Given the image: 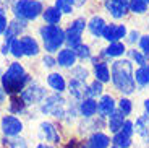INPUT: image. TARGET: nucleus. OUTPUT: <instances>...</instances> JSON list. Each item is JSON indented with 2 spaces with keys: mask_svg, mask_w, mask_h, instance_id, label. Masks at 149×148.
<instances>
[{
  "mask_svg": "<svg viewBox=\"0 0 149 148\" xmlns=\"http://www.w3.org/2000/svg\"><path fill=\"white\" fill-rule=\"evenodd\" d=\"M110 80L117 91L123 93V94H133L136 91L133 62L128 59H117L112 63Z\"/></svg>",
  "mask_w": 149,
  "mask_h": 148,
  "instance_id": "1",
  "label": "nucleus"
},
{
  "mask_svg": "<svg viewBox=\"0 0 149 148\" xmlns=\"http://www.w3.org/2000/svg\"><path fill=\"white\" fill-rule=\"evenodd\" d=\"M0 82H2V88H3L5 94L13 96V94H21V91L31 82V78L19 62H11L7 72L0 77Z\"/></svg>",
  "mask_w": 149,
  "mask_h": 148,
  "instance_id": "2",
  "label": "nucleus"
},
{
  "mask_svg": "<svg viewBox=\"0 0 149 148\" xmlns=\"http://www.w3.org/2000/svg\"><path fill=\"white\" fill-rule=\"evenodd\" d=\"M39 34L42 37L44 47L47 54L58 52L60 47L65 44V31L58 25H45L39 30Z\"/></svg>",
  "mask_w": 149,
  "mask_h": 148,
  "instance_id": "3",
  "label": "nucleus"
},
{
  "mask_svg": "<svg viewBox=\"0 0 149 148\" xmlns=\"http://www.w3.org/2000/svg\"><path fill=\"white\" fill-rule=\"evenodd\" d=\"M11 11L16 20L31 21L42 15L44 7L39 0H15L11 4Z\"/></svg>",
  "mask_w": 149,
  "mask_h": 148,
  "instance_id": "4",
  "label": "nucleus"
},
{
  "mask_svg": "<svg viewBox=\"0 0 149 148\" xmlns=\"http://www.w3.org/2000/svg\"><path fill=\"white\" fill-rule=\"evenodd\" d=\"M67 107H68V103L65 101V98L62 96V94L54 93V94L47 96L42 101L39 109H41V112L45 116H52V117H55V119L65 121V117H67Z\"/></svg>",
  "mask_w": 149,
  "mask_h": 148,
  "instance_id": "5",
  "label": "nucleus"
},
{
  "mask_svg": "<svg viewBox=\"0 0 149 148\" xmlns=\"http://www.w3.org/2000/svg\"><path fill=\"white\" fill-rule=\"evenodd\" d=\"M0 130L3 133V137L7 138H15V137H19L21 132L24 130V124L19 117L13 114H5L2 116L0 119Z\"/></svg>",
  "mask_w": 149,
  "mask_h": 148,
  "instance_id": "6",
  "label": "nucleus"
},
{
  "mask_svg": "<svg viewBox=\"0 0 149 148\" xmlns=\"http://www.w3.org/2000/svg\"><path fill=\"white\" fill-rule=\"evenodd\" d=\"M19 96L23 98V101L26 103V106H33V104H41L42 101L47 98V93L42 88L39 83L36 82H29L28 86L21 91Z\"/></svg>",
  "mask_w": 149,
  "mask_h": 148,
  "instance_id": "7",
  "label": "nucleus"
},
{
  "mask_svg": "<svg viewBox=\"0 0 149 148\" xmlns=\"http://www.w3.org/2000/svg\"><path fill=\"white\" fill-rule=\"evenodd\" d=\"M39 138L45 143L54 145V147L62 143V135L58 132V127L50 121H42L39 124Z\"/></svg>",
  "mask_w": 149,
  "mask_h": 148,
  "instance_id": "8",
  "label": "nucleus"
},
{
  "mask_svg": "<svg viewBox=\"0 0 149 148\" xmlns=\"http://www.w3.org/2000/svg\"><path fill=\"white\" fill-rule=\"evenodd\" d=\"M105 10L107 13L115 20L125 18L130 11V0H107L105 2Z\"/></svg>",
  "mask_w": 149,
  "mask_h": 148,
  "instance_id": "9",
  "label": "nucleus"
},
{
  "mask_svg": "<svg viewBox=\"0 0 149 148\" xmlns=\"http://www.w3.org/2000/svg\"><path fill=\"white\" fill-rule=\"evenodd\" d=\"M128 30L125 25H118V23H110L105 26L104 33H102V39H105L107 42H118L123 37H127Z\"/></svg>",
  "mask_w": 149,
  "mask_h": 148,
  "instance_id": "10",
  "label": "nucleus"
},
{
  "mask_svg": "<svg viewBox=\"0 0 149 148\" xmlns=\"http://www.w3.org/2000/svg\"><path fill=\"white\" fill-rule=\"evenodd\" d=\"M86 145L89 148H110L112 147V137L105 132H93L86 138Z\"/></svg>",
  "mask_w": 149,
  "mask_h": 148,
  "instance_id": "11",
  "label": "nucleus"
},
{
  "mask_svg": "<svg viewBox=\"0 0 149 148\" xmlns=\"http://www.w3.org/2000/svg\"><path fill=\"white\" fill-rule=\"evenodd\" d=\"M117 111V101L112 94H102L101 99L97 101V114L101 117L107 119L112 112Z\"/></svg>",
  "mask_w": 149,
  "mask_h": 148,
  "instance_id": "12",
  "label": "nucleus"
},
{
  "mask_svg": "<svg viewBox=\"0 0 149 148\" xmlns=\"http://www.w3.org/2000/svg\"><path fill=\"white\" fill-rule=\"evenodd\" d=\"M134 133L148 147L149 145V116L148 114H141L136 117V121H134Z\"/></svg>",
  "mask_w": 149,
  "mask_h": 148,
  "instance_id": "13",
  "label": "nucleus"
},
{
  "mask_svg": "<svg viewBox=\"0 0 149 148\" xmlns=\"http://www.w3.org/2000/svg\"><path fill=\"white\" fill-rule=\"evenodd\" d=\"M78 111L83 119H93L97 114V101L93 98H84L78 103Z\"/></svg>",
  "mask_w": 149,
  "mask_h": 148,
  "instance_id": "14",
  "label": "nucleus"
},
{
  "mask_svg": "<svg viewBox=\"0 0 149 148\" xmlns=\"http://www.w3.org/2000/svg\"><path fill=\"white\" fill-rule=\"evenodd\" d=\"M24 26H26V21H23V20H13L11 23H8V28L7 31H5V44H10L13 39H16V37H19V34L23 33V30H24Z\"/></svg>",
  "mask_w": 149,
  "mask_h": 148,
  "instance_id": "15",
  "label": "nucleus"
},
{
  "mask_svg": "<svg viewBox=\"0 0 149 148\" xmlns=\"http://www.w3.org/2000/svg\"><path fill=\"white\" fill-rule=\"evenodd\" d=\"M76 52L70 47H65V49H60L58 51V56H57V65L63 67V68H71L74 67L76 63Z\"/></svg>",
  "mask_w": 149,
  "mask_h": 148,
  "instance_id": "16",
  "label": "nucleus"
},
{
  "mask_svg": "<svg viewBox=\"0 0 149 148\" xmlns=\"http://www.w3.org/2000/svg\"><path fill=\"white\" fill-rule=\"evenodd\" d=\"M68 91H70V96L73 99L83 101L86 98V91H88V85L81 80H76V78H71L70 83H68Z\"/></svg>",
  "mask_w": 149,
  "mask_h": 148,
  "instance_id": "17",
  "label": "nucleus"
},
{
  "mask_svg": "<svg viewBox=\"0 0 149 148\" xmlns=\"http://www.w3.org/2000/svg\"><path fill=\"white\" fill-rule=\"evenodd\" d=\"M125 121H127V117H125L118 109H117L115 112H112V114L107 117V129H109V132H110L112 135L117 133V132H120L122 127H123V124H125Z\"/></svg>",
  "mask_w": 149,
  "mask_h": 148,
  "instance_id": "18",
  "label": "nucleus"
},
{
  "mask_svg": "<svg viewBox=\"0 0 149 148\" xmlns=\"http://www.w3.org/2000/svg\"><path fill=\"white\" fill-rule=\"evenodd\" d=\"M105 26H107V23H105V20L102 18V16L94 15V16H91V20L88 21V31H89L94 37H102V33H104Z\"/></svg>",
  "mask_w": 149,
  "mask_h": 148,
  "instance_id": "19",
  "label": "nucleus"
},
{
  "mask_svg": "<svg viewBox=\"0 0 149 148\" xmlns=\"http://www.w3.org/2000/svg\"><path fill=\"white\" fill-rule=\"evenodd\" d=\"M47 83L57 94H62L65 91V88H67V82H65L63 75L57 73V72H52V73L47 75Z\"/></svg>",
  "mask_w": 149,
  "mask_h": 148,
  "instance_id": "20",
  "label": "nucleus"
},
{
  "mask_svg": "<svg viewBox=\"0 0 149 148\" xmlns=\"http://www.w3.org/2000/svg\"><path fill=\"white\" fill-rule=\"evenodd\" d=\"M21 46H23V52L28 57H34L39 54V44L33 36H23L21 37Z\"/></svg>",
  "mask_w": 149,
  "mask_h": 148,
  "instance_id": "21",
  "label": "nucleus"
},
{
  "mask_svg": "<svg viewBox=\"0 0 149 148\" xmlns=\"http://www.w3.org/2000/svg\"><path fill=\"white\" fill-rule=\"evenodd\" d=\"M26 111V103L23 101V98L19 94H13L10 96V103H8V114L19 116Z\"/></svg>",
  "mask_w": 149,
  "mask_h": 148,
  "instance_id": "22",
  "label": "nucleus"
},
{
  "mask_svg": "<svg viewBox=\"0 0 149 148\" xmlns=\"http://www.w3.org/2000/svg\"><path fill=\"white\" fill-rule=\"evenodd\" d=\"M125 52H127L125 44H123L122 41H118V42H109V46L104 49L102 54L107 56V57H112V59H120Z\"/></svg>",
  "mask_w": 149,
  "mask_h": 148,
  "instance_id": "23",
  "label": "nucleus"
},
{
  "mask_svg": "<svg viewBox=\"0 0 149 148\" xmlns=\"http://www.w3.org/2000/svg\"><path fill=\"white\" fill-rule=\"evenodd\" d=\"M94 77L97 82L107 83L110 82V68L105 62H96L94 63Z\"/></svg>",
  "mask_w": 149,
  "mask_h": 148,
  "instance_id": "24",
  "label": "nucleus"
},
{
  "mask_svg": "<svg viewBox=\"0 0 149 148\" xmlns=\"http://www.w3.org/2000/svg\"><path fill=\"white\" fill-rule=\"evenodd\" d=\"M112 145L118 148H131L133 147V137H130V135H127L120 130V132L112 135Z\"/></svg>",
  "mask_w": 149,
  "mask_h": 148,
  "instance_id": "25",
  "label": "nucleus"
},
{
  "mask_svg": "<svg viewBox=\"0 0 149 148\" xmlns=\"http://www.w3.org/2000/svg\"><path fill=\"white\" fill-rule=\"evenodd\" d=\"M42 18L47 25H58L60 20H62V13L55 7H47L42 11Z\"/></svg>",
  "mask_w": 149,
  "mask_h": 148,
  "instance_id": "26",
  "label": "nucleus"
},
{
  "mask_svg": "<svg viewBox=\"0 0 149 148\" xmlns=\"http://www.w3.org/2000/svg\"><path fill=\"white\" fill-rule=\"evenodd\" d=\"M134 82H136L138 86H141V88L149 85V63L139 67L138 70L134 72Z\"/></svg>",
  "mask_w": 149,
  "mask_h": 148,
  "instance_id": "27",
  "label": "nucleus"
},
{
  "mask_svg": "<svg viewBox=\"0 0 149 148\" xmlns=\"http://www.w3.org/2000/svg\"><path fill=\"white\" fill-rule=\"evenodd\" d=\"M74 5H76V0H55V5L54 7L62 15H70V13H73Z\"/></svg>",
  "mask_w": 149,
  "mask_h": 148,
  "instance_id": "28",
  "label": "nucleus"
},
{
  "mask_svg": "<svg viewBox=\"0 0 149 148\" xmlns=\"http://www.w3.org/2000/svg\"><path fill=\"white\" fill-rule=\"evenodd\" d=\"M117 109H118L125 117H128V116L133 112V101H131L130 98H125V96L120 98L118 103H117Z\"/></svg>",
  "mask_w": 149,
  "mask_h": 148,
  "instance_id": "29",
  "label": "nucleus"
},
{
  "mask_svg": "<svg viewBox=\"0 0 149 148\" xmlns=\"http://www.w3.org/2000/svg\"><path fill=\"white\" fill-rule=\"evenodd\" d=\"M102 93H104V86H102V83L97 82V80H94L91 85H88L86 98H93V99H96V96H102Z\"/></svg>",
  "mask_w": 149,
  "mask_h": 148,
  "instance_id": "30",
  "label": "nucleus"
},
{
  "mask_svg": "<svg viewBox=\"0 0 149 148\" xmlns=\"http://www.w3.org/2000/svg\"><path fill=\"white\" fill-rule=\"evenodd\" d=\"M130 11L134 15H144L148 11V4L144 0H130Z\"/></svg>",
  "mask_w": 149,
  "mask_h": 148,
  "instance_id": "31",
  "label": "nucleus"
},
{
  "mask_svg": "<svg viewBox=\"0 0 149 148\" xmlns=\"http://www.w3.org/2000/svg\"><path fill=\"white\" fill-rule=\"evenodd\" d=\"M128 56H130V60H131V62L138 63L139 67H143V65H146V63H148V57H146L141 51L130 49V51H128Z\"/></svg>",
  "mask_w": 149,
  "mask_h": 148,
  "instance_id": "32",
  "label": "nucleus"
},
{
  "mask_svg": "<svg viewBox=\"0 0 149 148\" xmlns=\"http://www.w3.org/2000/svg\"><path fill=\"white\" fill-rule=\"evenodd\" d=\"M84 28H88V21H86L84 18H74L73 21L68 25V30L74 31V33H79V34H83Z\"/></svg>",
  "mask_w": 149,
  "mask_h": 148,
  "instance_id": "33",
  "label": "nucleus"
},
{
  "mask_svg": "<svg viewBox=\"0 0 149 148\" xmlns=\"http://www.w3.org/2000/svg\"><path fill=\"white\" fill-rule=\"evenodd\" d=\"M10 52L11 56L16 57V59H19V57L24 56V52H23V46H21V39H13V41L10 42Z\"/></svg>",
  "mask_w": 149,
  "mask_h": 148,
  "instance_id": "34",
  "label": "nucleus"
},
{
  "mask_svg": "<svg viewBox=\"0 0 149 148\" xmlns=\"http://www.w3.org/2000/svg\"><path fill=\"white\" fill-rule=\"evenodd\" d=\"M8 148H29L28 140L24 137H15V138H8Z\"/></svg>",
  "mask_w": 149,
  "mask_h": 148,
  "instance_id": "35",
  "label": "nucleus"
},
{
  "mask_svg": "<svg viewBox=\"0 0 149 148\" xmlns=\"http://www.w3.org/2000/svg\"><path fill=\"white\" fill-rule=\"evenodd\" d=\"M71 73H73V78H76V80H81V82H86V80H88V77H89V72L86 70L83 65L73 67Z\"/></svg>",
  "mask_w": 149,
  "mask_h": 148,
  "instance_id": "36",
  "label": "nucleus"
},
{
  "mask_svg": "<svg viewBox=\"0 0 149 148\" xmlns=\"http://www.w3.org/2000/svg\"><path fill=\"white\" fill-rule=\"evenodd\" d=\"M74 52H76V57H78V59H83V60H84V59H91V57H93V56H91V47L88 44H84V42H83V44L79 46Z\"/></svg>",
  "mask_w": 149,
  "mask_h": 148,
  "instance_id": "37",
  "label": "nucleus"
},
{
  "mask_svg": "<svg viewBox=\"0 0 149 148\" xmlns=\"http://www.w3.org/2000/svg\"><path fill=\"white\" fill-rule=\"evenodd\" d=\"M139 51H141L146 57H149V34L141 36V39H139Z\"/></svg>",
  "mask_w": 149,
  "mask_h": 148,
  "instance_id": "38",
  "label": "nucleus"
},
{
  "mask_svg": "<svg viewBox=\"0 0 149 148\" xmlns=\"http://www.w3.org/2000/svg\"><path fill=\"white\" fill-rule=\"evenodd\" d=\"M122 132L127 133V135H130V137H133V135H134V121L127 119L125 124H123V127H122Z\"/></svg>",
  "mask_w": 149,
  "mask_h": 148,
  "instance_id": "39",
  "label": "nucleus"
},
{
  "mask_svg": "<svg viewBox=\"0 0 149 148\" xmlns=\"http://www.w3.org/2000/svg\"><path fill=\"white\" fill-rule=\"evenodd\" d=\"M8 28V20L7 15H5V8L0 7V34H3Z\"/></svg>",
  "mask_w": 149,
  "mask_h": 148,
  "instance_id": "40",
  "label": "nucleus"
},
{
  "mask_svg": "<svg viewBox=\"0 0 149 148\" xmlns=\"http://www.w3.org/2000/svg\"><path fill=\"white\" fill-rule=\"evenodd\" d=\"M42 63H44V67H47V68H54V67L57 65V59L52 57V54H47V56L42 57Z\"/></svg>",
  "mask_w": 149,
  "mask_h": 148,
  "instance_id": "41",
  "label": "nucleus"
},
{
  "mask_svg": "<svg viewBox=\"0 0 149 148\" xmlns=\"http://www.w3.org/2000/svg\"><path fill=\"white\" fill-rule=\"evenodd\" d=\"M83 143H84V142H81L79 138L73 137V138H70L68 142H65V143H63V148H81Z\"/></svg>",
  "mask_w": 149,
  "mask_h": 148,
  "instance_id": "42",
  "label": "nucleus"
},
{
  "mask_svg": "<svg viewBox=\"0 0 149 148\" xmlns=\"http://www.w3.org/2000/svg\"><path fill=\"white\" fill-rule=\"evenodd\" d=\"M127 36H128V42H130V44H134L136 41H139V39H141V34H139L138 31H130Z\"/></svg>",
  "mask_w": 149,
  "mask_h": 148,
  "instance_id": "43",
  "label": "nucleus"
},
{
  "mask_svg": "<svg viewBox=\"0 0 149 148\" xmlns=\"http://www.w3.org/2000/svg\"><path fill=\"white\" fill-rule=\"evenodd\" d=\"M36 148H55V147L50 145V143H45V142H39V143L36 145Z\"/></svg>",
  "mask_w": 149,
  "mask_h": 148,
  "instance_id": "44",
  "label": "nucleus"
},
{
  "mask_svg": "<svg viewBox=\"0 0 149 148\" xmlns=\"http://www.w3.org/2000/svg\"><path fill=\"white\" fill-rule=\"evenodd\" d=\"M3 103H5V91H3V88L0 86V107H2Z\"/></svg>",
  "mask_w": 149,
  "mask_h": 148,
  "instance_id": "45",
  "label": "nucleus"
},
{
  "mask_svg": "<svg viewBox=\"0 0 149 148\" xmlns=\"http://www.w3.org/2000/svg\"><path fill=\"white\" fill-rule=\"evenodd\" d=\"M143 106H144V114L149 116V98H148V99H144V104H143Z\"/></svg>",
  "mask_w": 149,
  "mask_h": 148,
  "instance_id": "46",
  "label": "nucleus"
},
{
  "mask_svg": "<svg viewBox=\"0 0 149 148\" xmlns=\"http://www.w3.org/2000/svg\"><path fill=\"white\" fill-rule=\"evenodd\" d=\"M8 2H10V0H0V7H2V8H5V7H7V4H8Z\"/></svg>",
  "mask_w": 149,
  "mask_h": 148,
  "instance_id": "47",
  "label": "nucleus"
},
{
  "mask_svg": "<svg viewBox=\"0 0 149 148\" xmlns=\"http://www.w3.org/2000/svg\"><path fill=\"white\" fill-rule=\"evenodd\" d=\"M81 148H89V147H88V145H86V142H84V143L81 145Z\"/></svg>",
  "mask_w": 149,
  "mask_h": 148,
  "instance_id": "48",
  "label": "nucleus"
},
{
  "mask_svg": "<svg viewBox=\"0 0 149 148\" xmlns=\"http://www.w3.org/2000/svg\"><path fill=\"white\" fill-rule=\"evenodd\" d=\"M76 2H86V0H76Z\"/></svg>",
  "mask_w": 149,
  "mask_h": 148,
  "instance_id": "49",
  "label": "nucleus"
},
{
  "mask_svg": "<svg viewBox=\"0 0 149 148\" xmlns=\"http://www.w3.org/2000/svg\"><path fill=\"white\" fill-rule=\"evenodd\" d=\"M144 2H146V4H148V5H149V0H144Z\"/></svg>",
  "mask_w": 149,
  "mask_h": 148,
  "instance_id": "50",
  "label": "nucleus"
},
{
  "mask_svg": "<svg viewBox=\"0 0 149 148\" xmlns=\"http://www.w3.org/2000/svg\"><path fill=\"white\" fill-rule=\"evenodd\" d=\"M110 148H118V147H113V145H112V147H110Z\"/></svg>",
  "mask_w": 149,
  "mask_h": 148,
  "instance_id": "51",
  "label": "nucleus"
},
{
  "mask_svg": "<svg viewBox=\"0 0 149 148\" xmlns=\"http://www.w3.org/2000/svg\"><path fill=\"white\" fill-rule=\"evenodd\" d=\"M0 135H2V130H0ZM0 140H2V138H0Z\"/></svg>",
  "mask_w": 149,
  "mask_h": 148,
  "instance_id": "52",
  "label": "nucleus"
}]
</instances>
